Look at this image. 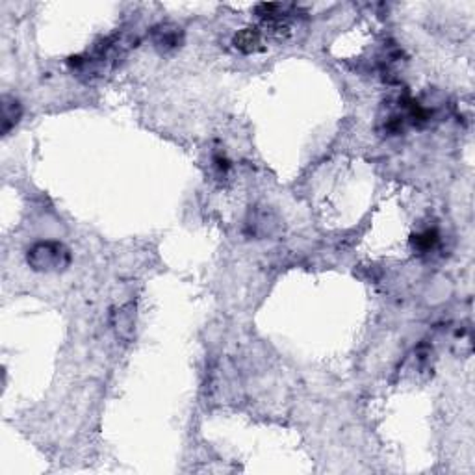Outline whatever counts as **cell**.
Segmentation results:
<instances>
[{
  "label": "cell",
  "instance_id": "cell-1",
  "mask_svg": "<svg viewBox=\"0 0 475 475\" xmlns=\"http://www.w3.org/2000/svg\"><path fill=\"white\" fill-rule=\"evenodd\" d=\"M28 266L38 273H58L65 272L71 264V251L54 240L38 242L26 253Z\"/></svg>",
  "mask_w": 475,
  "mask_h": 475
},
{
  "label": "cell",
  "instance_id": "cell-2",
  "mask_svg": "<svg viewBox=\"0 0 475 475\" xmlns=\"http://www.w3.org/2000/svg\"><path fill=\"white\" fill-rule=\"evenodd\" d=\"M151 40L160 52H171L178 49L184 41L181 26L171 23H160L151 30Z\"/></svg>",
  "mask_w": 475,
  "mask_h": 475
},
{
  "label": "cell",
  "instance_id": "cell-3",
  "mask_svg": "<svg viewBox=\"0 0 475 475\" xmlns=\"http://www.w3.org/2000/svg\"><path fill=\"white\" fill-rule=\"evenodd\" d=\"M23 115V108L15 97H2V134L8 136L13 126L17 125L19 119Z\"/></svg>",
  "mask_w": 475,
  "mask_h": 475
},
{
  "label": "cell",
  "instance_id": "cell-4",
  "mask_svg": "<svg viewBox=\"0 0 475 475\" xmlns=\"http://www.w3.org/2000/svg\"><path fill=\"white\" fill-rule=\"evenodd\" d=\"M247 226H251V234L258 238L273 236L281 231V223L277 219H273V215L267 212H260V214L253 215V219L247 221Z\"/></svg>",
  "mask_w": 475,
  "mask_h": 475
},
{
  "label": "cell",
  "instance_id": "cell-5",
  "mask_svg": "<svg viewBox=\"0 0 475 475\" xmlns=\"http://www.w3.org/2000/svg\"><path fill=\"white\" fill-rule=\"evenodd\" d=\"M232 43L238 51L251 54V52L262 51V34L258 32V28H244L234 35Z\"/></svg>",
  "mask_w": 475,
  "mask_h": 475
},
{
  "label": "cell",
  "instance_id": "cell-6",
  "mask_svg": "<svg viewBox=\"0 0 475 475\" xmlns=\"http://www.w3.org/2000/svg\"><path fill=\"white\" fill-rule=\"evenodd\" d=\"M438 242H440L438 231L436 228H427V231L419 232V234H414L412 240H410V245L419 255H427V253L436 249Z\"/></svg>",
  "mask_w": 475,
  "mask_h": 475
}]
</instances>
